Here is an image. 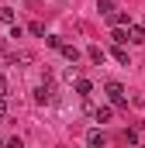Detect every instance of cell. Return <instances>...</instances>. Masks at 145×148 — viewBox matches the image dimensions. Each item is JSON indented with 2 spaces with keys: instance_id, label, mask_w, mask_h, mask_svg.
<instances>
[{
  "instance_id": "13",
  "label": "cell",
  "mask_w": 145,
  "mask_h": 148,
  "mask_svg": "<svg viewBox=\"0 0 145 148\" xmlns=\"http://www.w3.org/2000/svg\"><path fill=\"white\" fill-rule=\"evenodd\" d=\"M114 59H117V62H121V66H131V59H128V52H124V48H121V45H117V48H114Z\"/></svg>"
},
{
  "instance_id": "5",
  "label": "cell",
  "mask_w": 145,
  "mask_h": 148,
  "mask_svg": "<svg viewBox=\"0 0 145 148\" xmlns=\"http://www.w3.org/2000/svg\"><path fill=\"white\" fill-rule=\"evenodd\" d=\"M128 38H131L135 45H145V24H131V31H128Z\"/></svg>"
},
{
  "instance_id": "16",
  "label": "cell",
  "mask_w": 145,
  "mask_h": 148,
  "mask_svg": "<svg viewBox=\"0 0 145 148\" xmlns=\"http://www.w3.org/2000/svg\"><path fill=\"white\" fill-rule=\"evenodd\" d=\"M7 90H10V86H7V79L0 76V97H3V100H7Z\"/></svg>"
},
{
  "instance_id": "12",
  "label": "cell",
  "mask_w": 145,
  "mask_h": 148,
  "mask_svg": "<svg viewBox=\"0 0 145 148\" xmlns=\"http://www.w3.org/2000/svg\"><path fill=\"white\" fill-rule=\"evenodd\" d=\"M97 10H100V14H114V0H97Z\"/></svg>"
},
{
  "instance_id": "18",
  "label": "cell",
  "mask_w": 145,
  "mask_h": 148,
  "mask_svg": "<svg viewBox=\"0 0 145 148\" xmlns=\"http://www.w3.org/2000/svg\"><path fill=\"white\" fill-rule=\"evenodd\" d=\"M3 114H7V100L0 97V117H3Z\"/></svg>"
},
{
  "instance_id": "7",
  "label": "cell",
  "mask_w": 145,
  "mask_h": 148,
  "mask_svg": "<svg viewBox=\"0 0 145 148\" xmlns=\"http://www.w3.org/2000/svg\"><path fill=\"white\" fill-rule=\"evenodd\" d=\"M59 52H62V55H66V62H72V66H76V62H79V48H76V45H62V48H59Z\"/></svg>"
},
{
  "instance_id": "9",
  "label": "cell",
  "mask_w": 145,
  "mask_h": 148,
  "mask_svg": "<svg viewBox=\"0 0 145 148\" xmlns=\"http://www.w3.org/2000/svg\"><path fill=\"white\" fill-rule=\"evenodd\" d=\"M110 114H114V107H97V114H93V121H110Z\"/></svg>"
},
{
  "instance_id": "4",
  "label": "cell",
  "mask_w": 145,
  "mask_h": 148,
  "mask_svg": "<svg viewBox=\"0 0 145 148\" xmlns=\"http://www.w3.org/2000/svg\"><path fill=\"white\" fill-rule=\"evenodd\" d=\"M86 55H90V62H97V66H104V59H107V52H104L100 45H90V48H86Z\"/></svg>"
},
{
  "instance_id": "3",
  "label": "cell",
  "mask_w": 145,
  "mask_h": 148,
  "mask_svg": "<svg viewBox=\"0 0 145 148\" xmlns=\"http://www.w3.org/2000/svg\"><path fill=\"white\" fill-rule=\"evenodd\" d=\"M104 145H107V134L100 127H90L86 131V148H104Z\"/></svg>"
},
{
  "instance_id": "11",
  "label": "cell",
  "mask_w": 145,
  "mask_h": 148,
  "mask_svg": "<svg viewBox=\"0 0 145 148\" xmlns=\"http://www.w3.org/2000/svg\"><path fill=\"white\" fill-rule=\"evenodd\" d=\"M0 21H3V24H17V17H14L10 7H0Z\"/></svg>"
},
{
  "instance_id": "10",
  "label": "cell",
  "mask_w": 145,
  "mask_h": 148,
  "mask_svg": "<svg viewBox=\"0 0 145 148\" xmlns=\"http://www.w3.org/2000/svg\"><path fill=\"white\" fill-rule=\"evenodd\" d=\"M90 90H93V83H90V79H76V93H79V97H86Z\"/></svg>"
},
{
  "instance_id": "15",
  "label": "cell",
  "mask_w": 145,
  "mask_h": 148,
  "mask_svg": "<svg viewBox=\"0 0 145 148\" xmlns=\"http://www.w3.org/2000/svg\"><path fill=\"white\" fill-rule=\"evenodd\" d=\"M124 145H138V131H128L124 134Z\"/></svg>"
},
{
  "instance_id": "8",
  "label": "cell",
  "mask_w": 145,
  "mask_h": 148,
  "mask_svg": "<svg viewBox=\"0 0 145 148\" xmlns=\"http://www.w3.org/2000/svg\"><path fill=\"white\" fill-rule=\"evenodd\" d=\"M110 38H114V45H124V41H131L124 28H114V31H110Z\"/></svg>"
},
{
  "instance_id": "1",
  "label": "cell",
  "mask_w": 145,
  "mask_h": 148,
  "mask_svg": "<svg viewBox=\"0 0 145 148\" xmlns=\"http://www.w3.org/2000/svg\"><path fill=\"white\" fill-rule=\"evenodd\" d=\"M107 100L114 107H128V93H124L121 83H107Z\"/></svg>"
},
{
  "instance_id": "19",
  "label": "cell",
  "mask_w": 145,
  "mask_h": 148,
  "mask_svg": "<svg viewBox=\"0 0 145 148\" xmlns=\"http://www.w3.org/2000/svg\"><path fill=\"white\" fill-rule=\"evenodd\" d=\"M0 145H7V141H3V138H0Z\"/></svg>"
},
{
  "instance_id": "6",
  "label": "cell",
  "mask_w": 145,
  "mask_h": 148,
  "mask_svg": "<svg viewBox=\"0 0 145 148\" xmlns=\"http://www.w3.org/2000/svg\"><path fill=\"white\" fill-rule=\"evenodd\" d=\"M110 24H114V28H124V24L131 28V17H128L124 10H114V14H110Z\"/></svg>"
},
{
  "instance_id": "14",
  "label": "cell",
  "mask_w": 145,
  "mask_h": 148,
  "mask_svg": "<svg viewBox=\"0 0 145 148\" xmlns=\"http://www.w3.org/2000/svg\"><path fill=\"white\" fill-rule=\"evenodd\" d=\"M45 41H48V48H62V45H66V41H62V38H59V35H48V38H45Z\"/></svg>"
},
{
  "instance_id": "17",
  "label": "cell",
  "mask_w": 145,
  "mask_h": 148,
  "mask_svg": "<svg viewBox=\"0 0 145 148\" xmlns=\"http://www.w3.org/2000/svg\"><path fill=\"white\" fill-rule=\"evenodd\" d=\"M7 148H24V141H21V138H10V141H7Z\"/></svg>"
},
{
  "instance_id": "2",
  "label": "cell",
  "mask_w": 145,
  "mask_h": 148,
  "mask_svg": "<svg viewBox=\"0 0 145 148\" xmlns=\"http://www.w3.org/2000/svg\"><path fill=\"white\" fill-rule=\"evenodd\" d=\"M52 97H55V86H52V83L35 86V103H52Z\"/></svg>"
}]
</instances>
